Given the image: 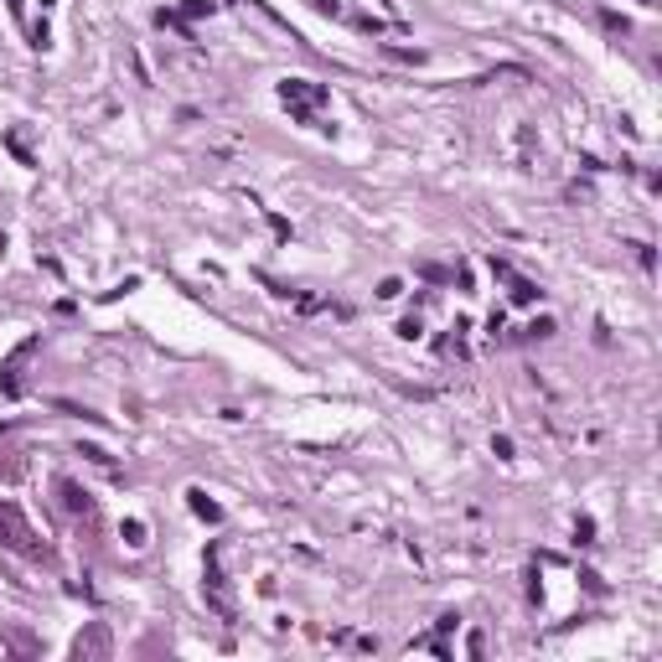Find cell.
<instances>
[{
  "instance_id": "cell-1",
  "label": "cell",
  "mask_w": 662,
  "mask_h": 662,
  "mask_svg": "<svg viewBox=\"0 0 662 662\" xmlns=\"http://www.w3.org/2000/svg\"><path fill=\"white\" fill-rule=\"evenodd\" d=\"M280 94H285V104H295V109H306V104H321L326 94L321 88H311V83H300V78H290V83H280Z\"/></svg>"
}]
</instances>
